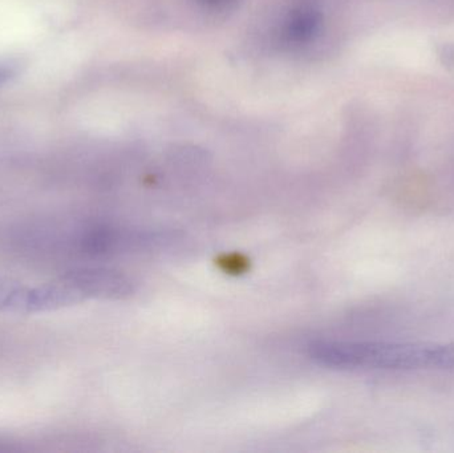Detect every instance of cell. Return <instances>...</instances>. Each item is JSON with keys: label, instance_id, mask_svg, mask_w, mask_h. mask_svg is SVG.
Returning a JSON list of instances; mask_svg holds the SVG:
<instances>
[{"label": "cell", "instance_id": "6da1fadb", "mask_svg": "<svg viewBox=\"0 0 454 453\" xmlns=\"http://www.w3.org/2000/svg\"><path fill=\"white\" fill-rule=\"evenodd\" d=\"M82 301L84 298L63 281L35 286L20 284L11 297L7 313L21 316L47 313L77 305Z\"/></svg>", "mask_w": 454, "mask_h": 453}, {"label": "cell", "instance_id": "7a4b0ae2", "mask_svg": "<svg viewBox=\"0 0 454 453\" xmlns=\"http://www.w3.org/2000/svg\"><path fill=\"white\" fill-rule=\"evenodd\" d=\"M434 369H454V342H389L388 370L411 371Z\"/></svg>", "mask_w": 454, "mask_h": 453}, {"label": "cell", "instance_id": "3957f363", "mask_svg": "<svg viewBox=\"0 0 454 453\" xmlns=\"http://www.w3.org/2000/svg\"><path fill=\"white\" fill-rule=\"evenodd\" d=\"M60 281L76 290L84 300H124L135 293V284L129 277L109 269H74L64 274Z\"/></svg>", "mask_w": 454, "mask_h": 453}, {"label": "cell", "instance_id": "277c9868", "mask_svg": "<svg viewBox=\"0 0 454 453\" xmlns=\"http://www.w3.org/2000/svg\"><path fill=\"white\" fill-rule=\"evenodd\" d=\"M323 15L311 5L296 8L288 16L282 28L283 42L301 45L314 40L322 28Z\"/></svg>", "mask_w": 454, "mask_h": 453}, {"label": "cell", "instance_id": "5b68a950", "mask_svg": "<svg viewBox=\"0 0 454 453\" xmlns=\"http://www.w3.org/2000/svg\"><path fill=\"white\" fill-rule=\"evenodd\" d=\"M19 284L20 282L12 281V279L0 278V313H5L8 301Z\"/></svg>", "mask_w": 454, "mask_h": 453}, {"label": "cell", "instance_id": "8992f818", "mask_svg": "<svg viewBox=\"0 0 454 453\" xmlns=\"http://www.w3.org/2000/svg\"><path fill=\"white\" fill-rule=\"evenodd\" d=\"M437 56L442 66L448 69L454 68V44L452 43H444L437 48Z\"/></svg>", "mask_w": 454, "mask_h": 453}, {"label": "cell", "instance_id": "52a82bcc", "mask_svg": "<svg viewBox=\"0 0 454 453\" xmlns=\"http://www.w3.org/2000/svg\"><path fill=\"white\" fill-rule=\"evenodd\" d=\"M200 4L204 5V7L213 8V10H220V8H225L230 3L234 2V0H196Z\"/></svg>", "mask_w": 454, "mask_h": 453}]
</instances>
